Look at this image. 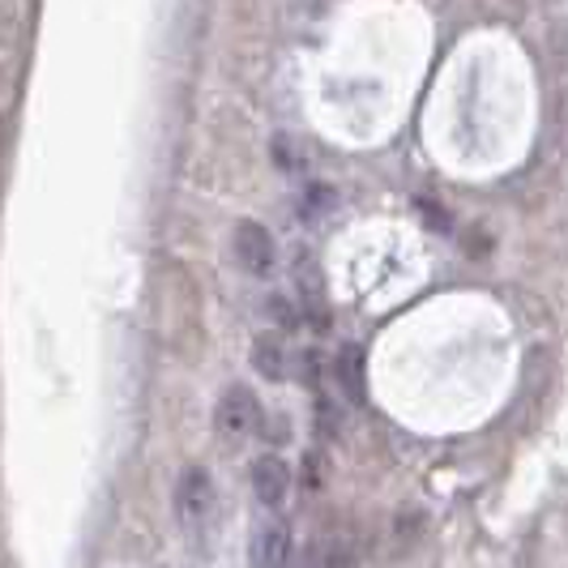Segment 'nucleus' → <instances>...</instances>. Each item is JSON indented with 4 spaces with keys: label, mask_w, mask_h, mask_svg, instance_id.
I'll list each match as a JSON object with an SVG mask.
<instances>
[{
    "label": "nucleus",
    "mask_w": 568,
    "mask_h": 568,
    "mask_svg": "<svg viewBox=\"0 0 568 568\" xmlns=\"http://www.w3.org/2000/svg\"><path fill=\"white\" fill-rule=\"evenodd\" d=\"M291 560V526L278 513L256 517L253 526V568H286Z\"/></svg>",
    "instance_id": "obj_4"
},
{
    "label": "nucleus",
    "mask_w": 568,
    "mask_h": 568,
    "mask_svg": "<svg viewBox=\"0 0 568 568\" xmlns=\"http://www.w3.org/2000/svg\"><path fill=\"white\" fill-rule=\"evenodd\" d=\"M265 424V410H261V402L248 385H227L223 389V398L214 406V427H219V436L227 440V445H248L256 432Z\"/></svg>",
    "instance_id": "obj_2"
},
{
    "label": "nucleus",
    "mask_w": 568,
    "mask_h": 568,
    "mask_svg": "<svg viewBox=\"0 0 568 568\" xmlns=\"http://www.w3.org/2000/svg\"><path fill=\"white\" fill-rule=\"evenodd\" d=\"M214 517V479L205 466H184L175 479V521L184 535L197 539Z\"/></svg>",
    "instance_id": "obj_1"
},
{
    "label": "nucleus",
    "mask_w": 568,
    "mask_h": 568,
    "mask_svg": "<svg viewBox=\"0 0 568 568\" xmlns=\"http://www.w3.org/2000/svg\"><path fill=\"white\" fill-rule=\"evenodd\" d=\"M248 479H253V496L261 509H278L286 500V491H291V470H286V462L278 454H261L253 462V470H248Z\"/></svg>",
    "instance_id": "obj_5"
},
{
    "label": "nucleus",
    "mask_w": 568,
    "mask_h": 568,
    "mask_svg": "<svg viewBox=\"0 0 568 568\" xmlns=\"http://www.w3.org/2000/svg\"><path fill=\"white\" fill-rule=\"evenodd\" d=\"M231 253L240 261V270L248 274V278H270L274 274V235L261 227L256 219H240L235 231H231Z\"/></svg>",
    "instance_id": "obj_3"
},
{
    "label": "nucleus",
    "mask_w": 568,
    "mask_h": 568,
    "mask_svg": "<svg viewBox=\"0 0 568 568\" xmlns=\"http://www.w3.org/2000/svg\"><path fill=\"white\" fill-rule=\"evenodd\" d=\"M338 381L351 389V398H364V368H359V351H342L338 355Z\"/></svg>",
    "instance_id": "obj_7"
},
{
    "label": "nucleus",
    "mask_w": 568,
    "mask_h": 568,
    "mask_svg": "<svg viewBox=\"0 0 568 568\" xmlns=\"http://www.w3.org/2000/svg\"><path fill=\"white\" fill-rule=\"evenodd\" d=\"M253 368L265 376V381H286L291 376V351H286L283 334H256L253 342Z\"/></svg>",
    "instance_id": "obj_6"
}]
</instances>
